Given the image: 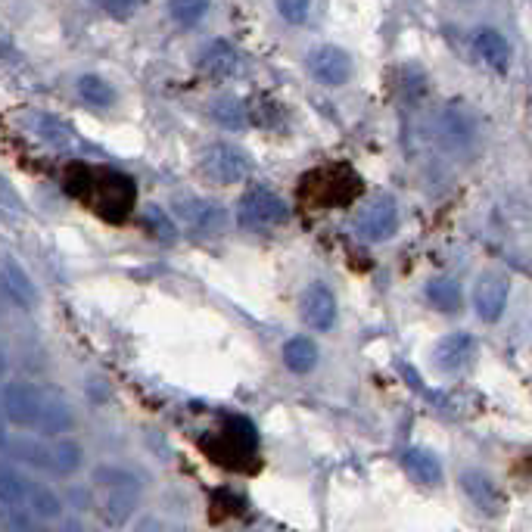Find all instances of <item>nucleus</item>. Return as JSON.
<instances>
[{
  "mask_svg": "<svg viewBox=\"0 0 532 532\" xmlns=\"http://www.w3.org/2000/svg\"><path fill=\"white\" fill-rule=\"evenodd\" d=\"M94 483L100 489V517L109 526H122L140 501V480L119 467H97Z\"/></svg>",
  "mask_w": 532,
  "mask_h": 532,
  "instance_id": "obj_1",
  "label": "nucleus"
},
{
  "mask_svg": "<svg viewBox=\"0 0 532 532\" xmlns=\"http://www.w3.org/2000/svg\"><path fill=\"white\" fill-rule=\"evenodd\" d=\"M361 190V181L349 172L346 165H333V168H318V172L302 178L299 196L305 203L333 209V206H349Z\"/></svg>",
  "mask_w": 532,
  "mask_h": 532,
  "instance_id": "obj_2",
  "label": "nucleus"
},
{
  "mask_svg": "<svg viewBox=\"0 0 532 532\" xmlns=\"http://www.w3.org/2000/svg\"><path fill=\"white\" fill-rule=\"evenodd\" d=\"M290 209L280 196L268 187H252L240 196L237 203V224L246 231H271L287 224Z\"/></svg>",
  "mask_w": 532,
  "mask_h": 532,
  "instance_id": "obj_3",
  "label": "nucleus"
},
{
  "mask_svg": "<svg viewBox=\"0 0 532 532\" xmlns=\"http://www.w3.org/2000/svg\"><path fill=\"white\" fill-rule=\"evenodd\" d=\"M200 168H203V175H206L209 181L228 187V184H240V181L249 175L252 162H249V156H246L240 147H234V144H212V147L203 150Z\"/></svg>",
  "mask_w": 532,
  "mask_h": 532,
  "instance_id": "obj_4",
  "label": "nucleus"
},
{
  "mask_svg": "<svg viewBox=\"0 0 532 532\" xmlns=\"http://www.w3.org/2000/svg\"><path fill=\"white\" fill-rule=\"evenodd\" d=\"M399 231V209L392 196H374L355 215V234L368 243H383Z\"/></svg>",
  "mask_w": 532,
  "mask_h": 532,
  "instance_id": "obj_5",
  "label": "nucleus"
},
{
  "mask_svg": "<svg viewBox=\"0 0 532 532\" xmlns=\"http://www.w3.org/2000/svg\"><path fill=\"white\" fill-rule=\"evenodd\" d=\"M175 212L184 228L196 237H218L228 228V209L215 200H203V196H187L175 206Z\"/></svg>",
  "mask_w": 532,
  "mask_h": 532,
  "instance_id": "obj_6",
  "label": "nucleus"
},
{
  "mask_svg": "<svg viewBox=\"0 0 532 532\" xmlns=\"http://www.w3.org/2000/svg\"><path fill=\"white\" fill-rule=\"evenodd\" d=\"M308 72H312L315 81L324 84V88H343L352 78V56L343 47L324 44L308 53Z\"/></svg>",
  "mask_w": 532,
  "mask_h": 532,
  "instance_id": "obj_7",
  "label": "nucleus"
},
{
  "mask_svg": "<svg viewBox=\"0 0 532 532\" xmlns=\"http://www.w3.org/2000/svg\"><path fill=\"white\" fill-rule=\"evenodd\" d=\"M41 411H44V396L35 386L7 383V389H4V414H7L10 424L32 430V427H38Z\"/></svg>",
  "mask_w": 532,
  "mask_h": 532,
  "instance_id": "obj_8",
  "label": "nucleus"
},
{
  "mask_svg": "<svg viewBox=\"0 0 532 532\" xmlns=\"http://www.w3.org/2000/svg\"><path fill=\"white\" fill-rule=\"evenodd\" d=\"M473 355H476V340L470 333L458 330V333H448L436 343L433 349V364L442 371V374H461L473 364Z\"/></svg>",
  "mask_w": 532,
  "mask_h": 532,
  "instance_id": "obj_9",
  "label": "nucleus"
},
{
  "mask_svg": "<svg viewBox=\"0 0 532 532\" xmlns=\"http://www.w3.org/2000/svg\"><path fill=\"white\" fill-rule=\"evenodd\" d=\"M508 277L504 274H483L480 280H476V287H473V308H476V315H480L483 321H498L504 315V305H508Z\"/></svg>",
  "mask_w": 532,
  "mask_h": 532,
  "instance_id": "obj_10",
  "label": "nucleus"
},
{
  "mask_svg": "<svg viewBox=\"0 0 532 532\" xmlns=\"http://www.w3.org/2000/svg\"><path fill=\"white\" fill-rule=\"evenodd\" d=\"M302 321L312 330H330L336 321V296L330 293L327 284H312L302 293Z\"/></svg>",
  "mask_w": 532,
  "mask_h": 532,
  "instance_id": "obj_11",
  "label": "nucleus"
},
{
  "mask_svg": "<svg viewBox=\"0 0 532 532\" xmlns=\"http://www.w3.org/2000/svg\"><path fill=\"white\" fill-rule=\"evenodd\" d=\"M461 489H464V495L476 504L480 511H486V514H501V508H504V492L498 489V483H492L486 473H480V470H467L464 476H461Z\"/></svg>",
  "mask_w": 532,
  "mask_h": 532,
  "instance_id": "obj_12",
  "label": "nucleus"
},
{
  "mask_svg": "<svg viewBox=\"0 0 532 532\" xmlns=\"http://www.w3.org/2000/svg\"><path fill=\"white\" fill-rule=\"evenodd\" d=\"M473 47H476L480 60H483L489 69L508 72V66H511V44L504 41L501 32H495V28H480V32L473 35Z\"/></svg>",
  "mask_w": 532,
  "mask_h": 532,
  "instance_id": "obj_13",
  "label": "nucleus"
},
{
  "mask_svg": "<svg viewBox=\"0 0 532 532\" xmlns=\"http://www.w3.org/2000/svg\"><path fill=\"white\" fill-rule=\"evenodd\" d=\"M221 439H224V448H228V452H224V461L234 455V464H243L240 458L256 455V430H252V424L243 417H231Z\"/></svg>",
  "mask_w": 532,
  "mask_h": 532,
  "instance_id": "obj_14",
  "label": "nucleus"
},
{
  "mask_svg": "<svg viewBox=\"0 0 532 532\" xmlns=\"http://www.w3.org/2000/svg\"><path fill=\"white\" fill-rule=\"evenodd\" d=\"M402 470L420 486L442 483V464L433 452H427V448H408V452L402 455Z\"/></svg>",
  "mask_w": 532,
  "mask_h": 532,
  "instance_id": "obj_15",
  "label": "nucleus"
},
{
  "mask_svg": "<svg viewBox=\"0 0 532 532\" xmlns=\"http://www.w3.org/2000/svg\"><path fill=\"white\" fill-rule=\"evenodd\" d=\"M200 69L212 78H231L240 69V56L228 41H209L200 53Z\"/></svg>",
  "mask_w": 532,
  "mask_h": 532,
  "instance_id": "obj_16",
  "label": "nucleus"
},
{
  "mask_svg": "<svg viewBox=\"0 0 532 532\" xmlns=\"http://www.w3.org/2000/svg\"><path fill=\"white\" fill-rule=\"evenodd\" d=\"M0 280H4V290L13 296V302H19L22 308H32L38 302V290L32 284V277H28L22 265H16L13 259H4V265H0Z\"/></svg>",
  "mask_w": 532,
  "mask_h": 532,
  "instance_id": "obj_17",
  "label": "nucleus"
},
{
  "mask_svg": "<svg viewBox=\"0 0 532 532\" xmlns=\"http://www.w3.org/2000/svg\"><path fill=\"white\" fill-rule=\"evenodd\" d=\"M284 364L293 374H308L318 368V346L308 336H293L284 346Z\"/></svg>",
  "mask_w": 532,
  "mask_h": 532,
  "instance_id": "obj_18",
  "label": "nucleus"
},
{
  "mask_svg": "<svg viewBox=\"0 0 532 532\" xmlns=\"http://www.w3.org/2000/svg\"><path fill=\"white\" fill-rule=\"evenodd\" d=\"M427 299L445 315L461 312V287L455 284L452 277H436L427 284Z\"/></svg>",
  "mask_w": 532,
  "mask_h": 532,
  "instance_id": "obj_19",
  "label": "nucleus"
},
{
  "mask_svg": "<svg viewBox=\"0 0 532 532\" xmlns=\"http://www.w3.org/2000/svg\"><path fill=\"white\" fill-rule=\"evenodd\" d=\"M75 88H78V97H81L84 103H91V106H97V109L116 103V91H112V84L103 81L100 75H81Z\"/></svg>",
  "mask_w": 532,
  "mask_h": 532,
  "instance_id": "obj_20",
  "label": "nucleus"
},
{
  "mask_svg": "<svg viewBox=\"0 0 532 532\" xmlns=\"http://www.w3.org/2000/svg\"><path fill=\"white\" fill-rule=\"evenodd\" d=\"M72 427V411L60 399H44V411L38 420V430L44 436H60Z\"/></svg>",
  "mask_w": 532,
  "mask_h": 532,
  "instance_id": "obj_21",
  "label": "nucleus"
},
{
  "mask_svg": "<svg viewBox=\"0 0 532 532\" xmlns=\"http://www.w3.org/2000/svg\"><path fill=\"white\" fill-rule=\"evenodd\" d=\"M209 4H212V0H165L168 16H172L181 28L200 25L206 19V13H209Z\"/></svg>",
  "mask_w": 532,
  "mask_h": 532,
  "instance_id": "obj_22",
  "label": "nucleus"
},
{
  "mask_svg": "<svg viewBox=\"0 0 532 532\" xmlns=\"http://www.w3.org/2000/svg\"><path fill=\"white\" fill-rule=\"evenodd\" d=\"M81 458H84L81 445L72 442V439H63V442H56V445L50 448L47 464H50L56 473H75V470L81 467Z\"/></svg>",
  "mask_w": 532,
  "mask_h": 532,
  "instance_id": "obj_23",
  "label": "nucleus"
},
{
  "mask_svg": "<svg viewBox=\"0 0 532 532\" xmlns=\"http://www.w3.org/2000/svg\"><path fill=\"white\" fill-rule=\"evenodd\" d=\"M28 492H32V486H28L22 476L10 473V470H0V501L7 504V508H22V504H28Z\"/></svg>",
  "mask_w": 532,
  "mask_h": 532,
  "instance_id": "obj_24",
  "label": "nucleus"
},
{
  "mask_svg": "<svg viewBox=\"0 0 532 532\" xmlns=\"http://www.w3.org/2000/svg\"><path fill=\"white\" fill-rule=\"evenodd\" d=\"M212 119L221 128H243L246 125V106L237 97H221L212 103Z\"/></svg>",
  "mask_w": 532,
  "mask_h": 532,
  "instance_id": "obj_25",
  "label": "nucleus"
},
{
  "mask_svg": "<svg viewBox=\"0 0 532 532\" xmlns=\"http://www.w3.org/2000/svg\"><path fill=\"white\" fill-rule=\"evenodd\" d=\"M28 504H32V511L38 517H47V520L60 517V511H63L60 498H56V492H50L47 486H32V492H28Z\"/></svg>",
  "mask_w": 532,
  "mask_h": 532,
  "instance_id": "obj_26",
  "label": "nucleus"
},
{
  "mask_svg": "<svg viewBox=\"0 0 532 532\" xmlns=\"http://www.w3.org/2000/svg\"><path fill=\"white\" fill-rule=\"evenodd\" d=\"M144 224H147V228H150L159 240H165V243H172V240L178 237L175 224H172V215L162 212L159 206H150V209L144 212Z\"/></svg>",
  "mask_w": 532,
  "mask_h": 532,
  "instance_id": "obj_27",
  "label": "nucleus"
},
{
  "mask_svg": "<svg viewBox=\"0 0 532 532\" xmlns=\"http://www.w3.org/2000/svg\"><path fill=\"white\" fill-rule=\"evenodd\" d=\"M274 4H277V13L290 25H302L308 13H312V0H274Z\"/></svg>",
  "mask_w": 532,
  "mask_h": 532,
  "instance_id": "obj_28",
  "label": "nucleus"
},
{
  "mask_svg": "<svg viewBox=\"0 0 532 532\" xmlns=\"http://www.w3.org/2000/svg\"><path fill=\"white\" fill-rule=\"evenodd\" d=\"M38 128H41V137L53 140V144H66L72 134L60 119H53V116H38Z\"/></svg>",
  "mask_w": 532,
  "mask_h": 532,
  "instance_id": "obj_29",
  "label": "nucleus"
},
{
  "mask_svg": "<svg viewBox=\"0 0 532 532\" xmlns=\"http://www.w3.org/2000/svg\"><path fill=\"white\" fill-rule=\"evenodd\" d=\"M100 7H106L109 13H116V16H122V13H128L131 10V4L134 0H97Z\"/></svg>",
  "mask_w": 532,
  "mask_h": 532,
  "instance_id": "obj_30",
  "label": "nucleus"
},
{
  "mask_svg": "<svg viewBox=\"0 0 532 532\" xmlns=\"http://www.w3.org/2000/svg\"><path fill=\"white\" fill-rule=\"evenodd\" d=\"M520 470H523V473H532V458H526V461L520 464Z\"/></svg>",
  "mask_w": 532,
  "mask_h": 532,
  "instance_id": "obj_31",
  "label": "nucleus"
},
{
  "mask_svg": "<svg viewBox=\"0 0 532 532\" xmlns=\"http://www.w3.org/2000/svg\"><path fill=\"white\" fill-rule=\"evenodd\" d=\"M7 374V361H4V355H0V377Z\"/></svg>",
  "mask_w": 532,
  "mask_h": 532,
  "instance_id": "obj_32",
  "label": "nucleus"
}]
</instances>
